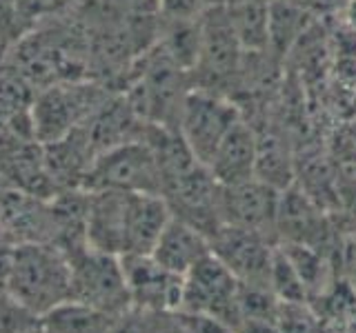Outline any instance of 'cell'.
I'll return each instance as SVG.
<instances>
[{
  "label": "cell",
  "mask_w": 356,
  "mask_h": 333,
  "mask_svg": "<svg viewBox=\"0 0 356 333\" xmlns=\"http://www.w3.org/2000/svg\"><path fill=\"white\" fill-rule=\"evenodd\" d=\"M111 322L103 311L67 300L38 320V333H107Z\"/></svg>",
  "instance_id": "cell-15"
},
{
  "label": "cell",
  "mask_w": 356,
  "mask_h": 333,
  "mask_svg": "<svg viewBox=\"0 0 356 333\" xmlns=\"http://www.w3.org/2000/svg\"><path fill=\"white\" fill-rule=\"evenodd\" d=\"M103 3L134 16H159V0H103Z\"/></svg>",
  "instance_id": "cell-21"
},
{
  "label": "cell",
  "mask_w": 356,
  "mask_h": 333,
  "mask_svg": "<svg viewBox=\"0 0 356 333\" xmlns=\"http://www.w3.org/2000/svg\"><path fill=\"white\" fill-rule=\"evenodd\" d=\"M122 269L129 289L131 307L152 314H172L181 309L183 275L165 269L152 253L122 255Z\"/></svg>",
  "instance_id": "cell-10"
},
{
  "label": "cell",
  "mask_w": 356,
  "mask_h": 333,
  "mask_svg": "<svg viewBox=\"0 0 356 333\" xmlns=\"http://www.w3.org/2000/svg\"><path fill=\"white\" fill-rule=\"evenodd\" d=\"M354 242H356V231H354Z\"/></svg>",
  "instance_id": "cell-23"
},
{
  "label": "cell",
  "mask_w": 356,
  "mask_h": 333,
  "mask_svg": "<svg viewBox=\"0 0 356 333\" xmlns=\"http://www.w3.org/2000/svg\"><path fill=\"white\" fill-rule=\"evenodd\" d=\"M327 220L314 198L296 182L283 189L276 220L278 244H305L321 251L327 242Z\"/></svg>",
  "instance_id": "cell-11"
},
{
  "label": "cell",
  "mask_w": 356,
  "mask_h": 333,
  "mask_svg": "<svg viewBox=\"0 0 356 333\" xmlns=\"http://www.w3.org/2000/svg\"><path fill=\"white\" fill-rule=\"evenodd\" d=\"M22 33H27V29L16 16L14 7L9 5V0H0V65L5 62Z\"/></svg>",
  "instance_id": "cell-19"
},
{
  "label": "cell",
  "mask_w": 356,
  "mask_h": 333,
  "mask_svg": "<svg viewBox=\"0 0 356 333\" xmlns=\"http://www.w3.org/2000/svg\"><path fill=\"white\" fill-rule=\"evenodd\" d=\"M38 320L7 291H0V333H33L38 331Z\"/></svg>",
  "instance_id": "cell-17"
},
{
  "label": "cell",
  "mask_w": 356,
  "mask_h": 333,
  "mask_svg": "<svg viewBox=\"0 0 356 333\" xmlns=\"http://www.w3.org/2000/svg\"><path fill=\"white\" fill-rule=\"evenodd\" d=\"M209 253H211V247H209L207 233H203L181 218L172 216L154 244L152 258L156 262H161L165 269L185 278V273L192 271Z\"/></svg>",
  "instance_id": "cell-12"
},
{
  "label": "cell",
  "mask_w": 356,
  "mask_h": 333,
  "mask_svg": "<svg viewBox=\"0 0 356 333\" xmlns=\"http://www.w3.org/2000/svg\"><path fill=\"white\" fill-rule=\"evenodd\" d=\"M87 3L89 0H9L27 31L44 22L76 16Z\"/></svg>",
  "instance_id": "cell-16"
},
{
  "label": "cell",
  "mask_w": 356,
  "mask_h": 333,
  "mask_svg": "<svg viewBox=\"0 0 356 333\" xmlns=\"http://www.w3.org/2000/svg\"><path fill=\"white\" fill-rule=\"evenodd\" d=\"M205 9V0H159L161 18H198Z\"/></svg>",
  "instance_id": "cell-20"
},
{
  "label": "cell",
  "mask_w": 356,
  "mask_h": 333,
  "mask_svg": "<svg viewBox=\"0 0 356 333\" xmlns=\"http://www.w3.org/2000/svg\"><path fill=\"white\" fill-rule=\"evenodd\" d=\"M161 164L147 138H136L100 151L85 178V191L161 194Z\"/></svg>",
  "instance_id": "cell-5"
},
{
  "label": "cell",
  "mask_w": 356,
  "mask_h": 333,
  "mask_svg": "<svg viewBox=\"0 0 356 333\" xmlns=\"http://www.w3.org/2000/svg\"><path fill=\"white\" fill-rule=\"evenodd\" d=\"M222 9L245 51L263 53L270 47L272 0H225Z\"/></svg>",
  "instance_id": "cell-14"
},
{
  "label": "cell",
  "mask_w": 356,
  "mask_h": 333,
  "mask_svg": "<svg viewBox=\"0 0 356 333\" xmlns=\"http://www.w3.org/2000/svg\"><path fill=\"white\" fill-rule=\"evenodd\" d=\"M218 185H238L256 178V129L241 118L207 164Z\"/></svg>",
  "instance_id": "cell-13"
},
{
  "label": "cell",
  "mask_w": 356,
  "mask_h": 333,
  "mask_svg": "<svg viewBox=\"0 0 356 333\" xmlns=\"http://www.w3.org/2000/svg\"><path fill=\"white\" fill-rule=\"evenodd\" d=\"M33 333H38V331H33Z\"/></svg>",
  "instance_id": "cell-24"
},
{
  "label": "cell",
  "mask_w": 356,
  "mask_h": 333,
  "mask_svg": "<svg viewBox=\"0 0 356 333\" xmlns=\"http://www.w3.org/2000/svg\"><path fill=\"white\" fill-rule=\"evenodd\" d=\"M238 280L214 253L200 260L183 278L181 309L192 314H205L222 320L232 329L234 311H236Z\"/></svg>",
  "instance_id": "cell-9"
},
{
  "label": "cell",
  "mask_w": 356,
  "mask_h": 333,
  "mask_svg": "<svg viewBox=\"0 0 356 333\" xmlns=\"http://www.w3.org/2000/svg\"><path fill=\"white\" fill-rule=\"evenodd\" d=\"M114 89L92 78L63 80L40 89L33 96L29 120L33 138L40 144L65 138L67 133L83 127Z\"/></svg>",
  "instance_id": "cell-2"
},
{
  "label": "cell",
  "mask_w": 356,
  "mask_h": 333,
  "mask_svg": "<svg viewBox=\"0 0 356 333\" xmlns=\"http://www.w3.org/2000/svg\"><path fill=\"white\" fill-rule=\"evenodd\" d=\"M7 293L36 318L49 314L51 309L70 300V255L54 242L14 244L9 260Z\"/></svg>",
  "instance_id": "cell-1"
},
{
  "label": "cell",
  "mask_w": 356,
  "mask_h": 333,
  "mask_svg": "<svg viewBox=\"0 0 356 333\" xmlns=\"http://www.w3.org/2000/svg\"><path fill=\"white\" fill-rule=\"evenodd\" d=\"M107 333H161V314L131 307L122 316L114 318Z\"/></svg>",
  "instance_id": "cell-18"
},
{
  "label": "cell",
  "mask_w": 356,
  "mask_h": 333,
  "mask_svg": "<svg viewBox=\"0 0 356 333\" xmlns=\"http://www.w3.org/2000/svg\"><path fill=\"white\" fill-rule=\"evenodd\" d=\"M72 264L70 300L118 318L131 309V298L125 280V269L118 255L98 251L83 244L67 253Z\"/></svg>",
  "instance_id": "cell-4"
},
{
  "label": "cell",
  "mask_w": 356,
  "mask_h": 333,
  "mask_svg": "<svg viewBox=\"0 0 356 333\" xmlns=\"http://www.w3.org/2000/svg\"><path fill=\"white\" fill-rule=\"evenodd\" d=\"M241 118V109L229 96L192 87L178 114L176 129L196 160L207 166L220 142Z\"/></svg>",
  "instance_id": "cell-6"
},
{
  "label": "cell",
  "mask_w": 356,
  "mask_h": 333,
  "mask_svg": "<svg viewBox=\"0 0 356 333\" xmlns=\"http://www.w3.org/2000/svg\"><path fill=\"white\" fill-rule=\"evenodd\" d=\"M278 203H281V191L259 180V178H252V180L238 185H220V225H232L261 233L267 240L278 244Z\"/></svg>",
  "instance_id": "cell-8"
},
{
  "label": "cell",
  "mask_w": 356,
  "mask_h": 333,
  "mask_svg": "<svg viewBox=\"0 0 356 333\" xmlns=\"http://www.w3.org/2000/svg\"><path fill=\"white\" fill-rule=\"evenodd\" d=\"M225 0H205V7H216V5H222Z\"/></svg>",
  "instance_id": "cell-22"
},
{
  "label": "cell",
  "mask_w": 356,
  "mask_h": 333,
  "mask_svg": "<svg viewBox=\"0 0 356 333\" xmlns=\"http://www.w3.org/2000/svg\"><path fill=\"white\" fill-rule=\"evenodd\" d=\"M209 247L241 284L270 289L276 242L248 229L220 225L209 236Z\"/></svg>",
  "instance_id": "cell-7"
},
{
  "label": "cell",
  "mask_w": 356,
  "mask_h": 333,
  "mask_svg": "<svg viewBox=\"0 0 356 333\" xmlns=\"http://www.w3.org/2000/svg\"><path fill=\"white\" fill-rule=\"evenodd\" d=\"M245 51L234 33L222 5L207 7L200 14V42L192 69V87L232 98L243 74Z\"/></svg>",
  "instance_id": "cell-3"
}]
</instances>
